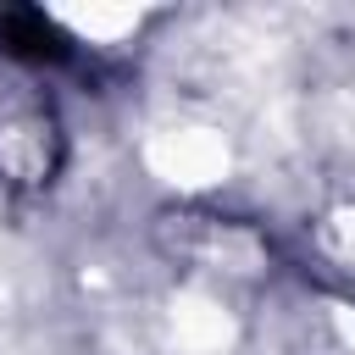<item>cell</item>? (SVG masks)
I'll list each match as a JSON object with an SVG mask.
<instances>
[{
  "instance_id": "obj_1",
  "label": "cell",
  "mask_w": 355,
  "mask_h": 355,
  "mask_svg": "<svg viewBox=\"0 0 355 355\" xmlns=\"http://www.w3.org/2000/svg\"><path fill=\"white\" fill-rule=\"evenodd\" d=\"M55 116L50 105L17 83V78H0V178L6 183H44L55 172Z\"/></svg>"
}]
</instances>
